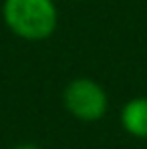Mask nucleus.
<instances>
[{
  "mask_svg": "<svg viewBox=\"0 0 147 149\" xmlns=\"http://www.w3.org/2000/svg\"><path fill=\"white\" fill-rule=\"evenodd\" d=\"M121 127L137 139H147V97H133L121 109Z\"/></svg>",
  "mask_w": 147,
  "mask_h": 149,
  "instance_id": "nucleus-3",
  "label": "nucleus"
},
{
  "mask_svg": "<svg viewBox=\"0 0 147 149\" xmlns=\"http://www.w3.org/2000/svg\"><path fill=\"white\" fill-rule=\"evenodd\" d=\"M2 20L14 36L38 42L54 34L59 8L54 0H4Z\"/></svg>",
  "mask_w": 147,
  "mask_h": 149,
  "instance_id": "nucleus-1",
  "label": "nucleus"
},
{
  "mask_svg": "<svg viewBox=\"0 0 147 149\" xmlns=\"http://www.w3.org/2000/svg\"><path fill=\"white\" fill-rule=\"evenodd\" d=\"M12 149H40V147L34 145V143H20V145H14Z\"/></svg>",
  "mask_w": 147,
  "mask_h": 149,
  "instance_id": "nucleus-4",
  "label": "nucleus"
},
{
  "mask_svg": "<svg viewBox=\"0 0 147 149\" xmlns=\"http://www.w3.org/2000/svg\"><path fill=\"white\" fill-rule=\"evenodd\" d=\"M63 105L75 119L83 123H93L107 115L109 97L95 79L77 77L63 91Z\"/></svg>",
  "mask_w": 147,
  "mask_h": 149,
  "instance_id": "nucleus-2",
  "label": "nucleus"
}]
</instances>
